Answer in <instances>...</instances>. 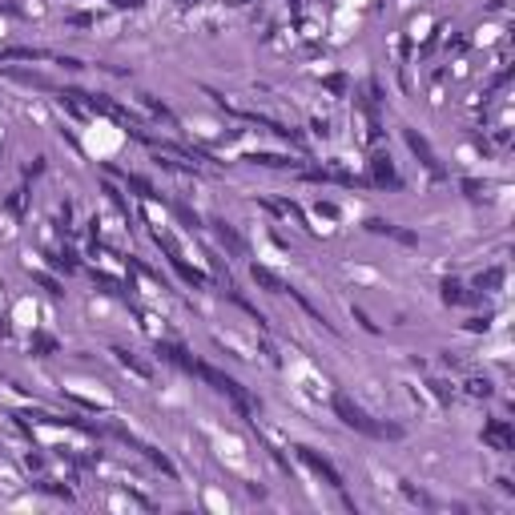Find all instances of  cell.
<instances>
[{
	"label": "cell",
	"mask_w": 515,
	"mask_h": 515,
	"mask_svg": "<svg viewBox=\"0 0 515 515\" xmlns=\"http://www.w3.org/2000/svg\"><path fill=\"white\" fill-rule=\"evenodd\" d=\"M294 451H298V459H302V463L310 467V471H314L318 479H326L330 487H334V491H346V483H342V475H338L334 467H330L326 459H322L318 451H310V447H294Z\"/></svg>",
	"instance_id": "cell-3"
},
{
	"label": "cell",
	"mask_w": 515,
	"mask_h": 515,
	"mask_svg": "<svg viewBox=\"0 0 515 515\" xmlns=\"http://www.w3.org/2000/svg\"><path fill=\"white\" fill-rule=\"evenodd\" d=\"M230 4H246V0H230Z\"/></svg>",
	"instance_id": "cell-12"
},
{
	"label": "cell",
	"mask_w": 515,
	"mask_h": 515,
	"mask_svg": "<svg viewBox=\"0 0 515 515\" xmlns=\"http://www.w3.org/2000/svg\"><path fill=\"white\" fill-rule=\"evenodd\" d=\"M483 439H487L495 451H512L515 447V435H512V427H507V418H491V423L483 427Z\"/></svg>",
	"instance_id": "cell-5"
},
{
	"label": "cell",
	"mask_w": 515,
	"mask_h": 515,
	"mask_svg": "<svg viewBox=\"0 0 515 515\" xmlns=\"http://www.w3.org/2000/svg\"><path fill=\"white\" fill-rule=\"evenodd\" d=\"M407 145H411V149H415L418 157H423V165L431 169V177H435V181H443V177H447V169H443V165H439V157L431 153V145L423 141V137H418L415 129H407Z\"/></svg>",
	"instance_id": "cell-4"
},
{
	"label": "cell",
	"mask_w": 515,
	"mask_h": 515,
	"mask_svg": "<svg viewBox=\"0 0 515 515\" xmlns=\"http://www.w3.org/2000/svg\"><path fill=\"white\" fill-rule=\"evenodd\" d=\"M113 354H117V362H121V367H129L133 374H141V379H149V367H145V362H137L133 354H125V351H113Z\"/></svg>",
	"instance_id": "cell-8"
},
{
	"label": "cell",
	"mask_w": 515,
	"mask_h": 515,
	"mask_svg": "<svg viewBox=\"0 0 515 515\" xmlns=\"http://www.w3.org/2000/svg\"><path fill=\"white\" fill-rule=\"evenodd\" d=\"M374 181H379V185H390V190L402 185L399 174H395V165H390V157H383V153H374Z\"/></svg>",
	"instance_id": "cell-6"
},
{
	"label": "cell",
	"mask_w": 515,
	"mask_h": 515,
	"mask_svg": "<svg viewBox=\"0 0 515 515\" xmlns=\"http://www.w3.org/2000/svg\"><path fill=\"white\" fill-rule=\"evenodd\" d=\"M157 354H161V358H169L174 367H181V370H190V374H197V362H193L190 354L181 351V346H169V342H165V346H157Z\"/></svg>",
	"instance_id": "cell-7"
},
{
	"label": "cell",
	"mask_w": 515,
	"mask_h": 515,
	"mask_svg": "<svg viewBox=\"0 0 515 515\" xmlns=\"http://www.w3.org/2000/svg\"><path fill=\"white\" fill-rule=\"evenodd\" d=\"M153 238H157V246H161V250H165V258H169V266H174V270L181 274V282H190V286H206V278H202V274L193 270V266H190V262H185V258L177 254V246H174V241H169V234H161V230H157Z\"/></svg>",
	"instance_id": "cell-2"
},
{
	"label": "cell",
	"mask_w": 515,
	"mask_h": 515,
	"mask_svg": "<svg viewBox=\"0 0 515 515\" xmlns=\"http://www.w3.org/2000/svg\"><path fill=\"white\" fill-rule=\"evenodd\" d=\"M36 282H41V286H45L48 294H61V286H57V282H52V278H45V274H36Z\"/></svg>",
	"instance_id": "cell-11"
},
{
	"label": "cell",
	"mask_w": 515,
	"mask_h": 515,
	"mask_svg": "<svg viewBox=\"0 0 515 515\" xmlns=\"http://www.w3.org/2000/svg\"><path fill=\"white\" fill-rule=\"evenodd\" d=\"M499 282H503V270H499V266H495V270L479 274V282H475V286H479V290H495Z\"/></svg>",
	"instance_id": "cell-9"
},
{
	"label": "cell",
	"mask_w": 515,
	"mask_h": 515,
	"mask_svg": "<svg viewBox=\"0 0 515 515\" xmlns=\"http://www.w3.org/2000/svg\"><path fill=\"white\" fill-rule=\"evenodd\" d=\"M32 346H36L41 354H52V351H57V338H48V334H36V338H32Z\"/></svg>",
	"instance_id": "cell-10"
},
{
	"label": "cell",
	"mask_w": 515,
	"mask_h": 515,
	"mask_svg": "<svg viewBox=\"0 0 515 515\" xmlns=\"http://www.w3.org/2000/svg\"><path fill=\"white\" fill-rule=\"evenodd\" d=\"M334 411L338 418L346 423V427H354L358 435H370V439H399V427H379V423H370V415L362 411V407H354L346 395H334Z\"/></svg>",
	"instance_id": "cell-1"
}]
</instances>
